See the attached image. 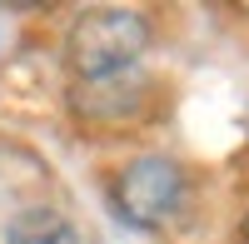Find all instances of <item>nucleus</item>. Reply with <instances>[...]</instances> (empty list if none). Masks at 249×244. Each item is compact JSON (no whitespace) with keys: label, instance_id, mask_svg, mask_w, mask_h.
Returning a JSON list of instances; mask_svg holds the SVG:
<instances>
[{"label":"nucleus","instance_id":"f257e3e1","mask_svg":"<svg viewBox=\"0 0 249 244\" xmlns=\"http://www.w3.org/2000/svg\"><path fill=\"white\" fill-rule=\"evenodd\" d=\"M144 50H150V20L135 5H95L65 35V65L80 85L135 70Z\"/></svg>","mask_w":249,"mask_h":244},{"label":"nucleus","instance_id":"f03ea898","mask_svg":"<svg viewBox=\"0 0 249 244\" xmlns=\"http://www.w3.org/2000/svg\"><path fill=\"white\" fill-rule=\"evenodd\" d=\"M190 205V174L170 155H140L115 174V209L135 229H164Z\"/></svg>","mask_w":249,"mask_h":244},{"label":"nucleus","instance_id":"7ed1b4c3","mask_svg":"<svg viewBox=\"0 0 249 244\" xmlns=\"http://www.w3.org/2000/svg\"><path fill=\"white\" fill-rule=\"evenodd\" d=\"M70 110L80 120H95V125H135L140 115H150L155 105V85L140 70H124L110 80H85V85H70Z\"/></svg>","mask_w":249,"mask_h":244},{"label":"nucleus","instance_id":"20e7f679","mask_svg":"<svg viewBox=\"0 0 249 244\" xmlns=\"http://www.w3.org/2000/svg\"><path fill=\"white\" fill-rule=\"evenodd\" d=\"M55 95L60 90H55V80H50V65H45V55H35V50L15 55L10 65L0 70V110H10V115L35 120V115L50 110Z\"/></svg>","mask_w":249,"mask_h":244},{"label":"nucleus","instance_id":"39448f33","mask_svg":"<svg viewBox=\"0 0 249 244\" xmlns=\"http://www.w3.org/2000/svg\"><path fill=\"white\" fill-rule=\"evenodd\" d=\"M5 244H80V229L65 209L30 205V209L5 219Z\"/></svg>","mask_w":249,"mask_h":244},{"label":"nucleus","instance_id":"423d86ee","mask_svg":"<svg viewBox=\"0 0 249 244\" xmlns=\"http://www.w3.org/2000/svg\"><path fill=\"white\" fill-rule=\"evenodd\" d=\"M239 244H249V214L239 219Z\"/></svg>","mask_w":249,"mask_h":244}]
</instances>
